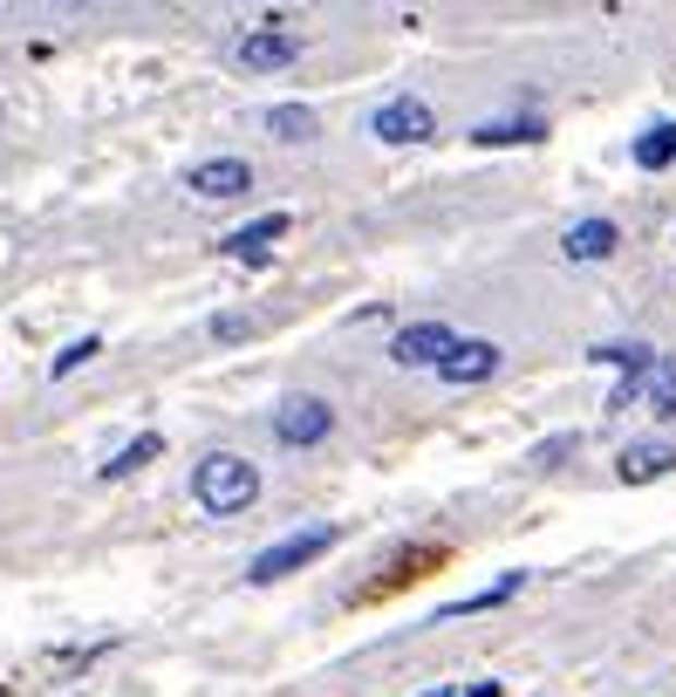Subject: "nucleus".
<instances>
[{
	"mask_svg": "<svg viewBox=\"0 0 676 697\" xmlns=\"http://www.w3.org/2000/svg\"><path fill=\"white\" fill-rule=\"evenodd\" d=\"M451 343H458L451 322H410V328H397V343H389V363L397 370H437L451 356Z\"/></svg>",
	"mask_w": 676,
	"mask_h": 697,
	"instance_id": "5",
	"label": "nucleus"
},
{
	"mask_svg": "<svg viewBox=\"0 0 676 697\" xmlns=\"http://www.w3.org/2000/svg\"><path fill=\"white\" fill-rule=\"evenodd\" d=\"M499 363H506V349H499V343H485V335H458L451 356L437 363V376L458 383V390H472V383H492V376H499Z\"/></svg>",
	"mask_w": 676,
	"mask_h": 697,
	"instance_id": "6",
	"label": "nucleus"
},
{
	"mask_svg": "<svg viewBox=\"0 0 676 697\" xmlns=\"http://www.w3.org/2000/svg\"><path fill=\"white\" fill-rule=\"evenodd\" d=\"M280 240H288V213H259V219H246L240 232H226L219 253H226V261H267Z\"/></svg>",
	"mask_w": 676,
	"mask_h": 697,
	"instance_id": "9",
	"label": "nucleus"
},
{
	"mask_svg": "<svg viewBox=\"0 0 676 697\" xmlns=\"http://www.w3.org/2000/svg\"><path fill=\"white\" fill-rule=\"evenodd\" d=\"M294 56H301V35H288V28H246L240 41H232V62H240V69H253V75L288 69Z\"/></svg>",
	"mask_w": 676,
	"mask_h": 697,
	"instance_id": "7",
	"label": "nucleus"
},
{
	"mask_svg": "<svg viewBox=\"0 0 676 697\" xmlns=\"http://www.w3.org/2000/svg\"><path fill=\"white\" fill-rule=\"evenodd\" d=\"M185 192L192 199H240V192H253V165L246 158H205V165L185 171Z\"/></svg>",
	"mask_w": 676,
	"mask_h": 697,
	"instance_id": "8",
	"label": "nucleus"
},
{
	"mask_svg": "<svg viewBox=\"0 0 676 697\" xmlns=\"http://www.w3.org/2000/svg\"><path fill=\"white\" fill-rule=\"evenodd\" d=\"M437 561H445V548H403V554L376 575V588H403V581H410V567H437ZM376 588H370V596H376Z\"/></svg>",
	"mask_w": 676,
	"mask_h": 697,
	"instance_id": "18",
	"label": "nucleus"
},
{
	"mask_svg": "<svg viewBox=\"0 0 676 697\" xmlns=\"http://www.w3.org/2000/svg\"><path fill=\"white\" fill-rule=\"evenodd\" d=\"M267 131H274L280 144H315V137H322V117L307 110V103H274V110H267Z\"/></svg>",
	"mask_w": 676,
	"mask_h": 697,
	"instance_id": "12",
	"label": "nucleus"
},
{
	"mask_svg": "<svg viewBox=\"0 0 676 697\" xmlns=\"http://www.w3.org/2000/svg\"><path fill=\"white\" fill-rule=\"evenodd\" d=\"M335 437V404L328 397H280L274 404V445H288V452H307V445H328Z\"/></svg>",
	"mask_w": 676,
	"mask_h": 697,
	"instance_id": "2",
	"label": "nucleus"
},
{
	"mask_svg": "<svg viewBox=\"0 0 676 697\" xmlns=\"http://www.w3.org/2000/svg\"><path fill=\"white\" fill-rule=\"evenodd\" d=\"M615 240H621L615 219H575V226H567V240H560V253H567L575 267H588V261H608Z\"/></svg>",
	"mask_w": 676,
	"mask_h": 697,
	"instance_id": "10",
	"label": "nucleus"
},
{
	"mask_svg": "<svg viewBox=\"0 0 676 697\" xmlns=\"http://www.w3.org/2000/svg\"><path fill=\"white\" fill-rule=\"evenodd\" d=\"M96 349H102V343H96V335H83V343H69V349L56 356V376H75V370H83V363H89V356H96Z\"/></svg>",
	"mask_w": 676,
	"mask_h": 697,
	"instance_id": "20",
	"label": "nucleus"
},
{
	"mask_svg": "<svg viewBox=\"0 0 676 697\" xmlns=\"http://www.w3.org/2000/svg\"><path fill=\"white\" fill-rule=\"evenodd\" d=\"M158 452H165V437H158V431H144V437H130V445H123V452H117L110 465H102V479H130V472H144V465H150V458H158Z\"/></svg>",
	"mask_w": 676,
	"mask_h": 697,
	"instance_id": "15",
	"label": "nucleus"
},
{
	"mask_svg": "<svg viewBox=\"0 0 676 697\" xmlns=\"http://www.w3.org/2000/svg\"><path fill=\"white\" fill-rule=\"evenodd\" d=\"M472 137L479 144H533V137H547V123L540 117H499V123H479Z\"/></svg>",
	"mask_w": 676,
	"mask_h": 697,
	"instance_id": "16",
	"label": "nucleus"
},
{
	"mask_svg": "<svg viewBox=\"0 0 676 697\" xmlns=\"http://www.w3.org/2000/svg\"><path fill=\"white\" fill-rule=\"evenodd\" d=\"M642 397H649V410H656L663 424H676V356H656V363H649Z\"/></svg>",
	"mask_w": 676,
	"mask_h": 697,
	"instance_id": "13",
	"label": "nucleus"
},
{
	"mask_svg": "<svg viewBox=\"0 0 676 697\" xmlns=\"http://www.w3.org/2000/svg\"><path fill=\"white\" fill-rule=\"evenodd\" d=\"M636 165H642V171L676 165V123H649V131L636 137Z\"/></svg>",
	"mask_w": 676,
	"mask_h": 697,
	"instance_id": "14",
	"label": "nucleus"
},
{
	"mask_svg": "<svg viewBox=\"0 0 676 697\" xmlns=\"http://www.w3.org/2000/svg\"><path fill=\"white\" fill-rule=\"evenodd\" d=\"M594 363H608L621 376H642L649 363H656V349H642V343H608V349H594Z\"/></svg>",
	"mask_w": 676,
	"mask_h": 697,
	"instance_id": "19",
	"label": "nucleus"
},
{
	"mask_svg": "<svg viewBox=\"0 0 676 697\" xmlns=\"http://www.w3.org/2000/svg\"><path fill=\"white\" fill-rule=\"evenodd\" d=\"M335 540H342V527H301V533H288V540H274V548L267 554H253V567H246V581H259V588H267V581H280V575H294V567H307V561H322L328 548H335Z\"/></svg>",
	"mask_w": 676,
	"mask_h": 697,
	"instance_id": "3",
	"label": "nucleus"
},
{
	"mask_svg": "<svg viewBox=\"0 0 676 697\" xmlns=\"http://www.w3.org/2000/svg\"><path fill=\"white\" fill-rule=\"evenodd\" d=\"M213 335H219V343H240V335H253V322H246V315H219Z\"/></svg>",
	"mask_w": 676,
	"mask_h": 697,
	"instance_id": "22",
	"label": "nucleus"
},
{
	"mask_svg": "<svg viewBox=\"0 0 676 697\" xmlns=\"http://www.w3.org/2000/svg\"><path fill=\"white\" fill-rule=\"evenodd\" d=\"M458 697H506V684H472V690H458Z\"/></svg>",
	"mask_w": 676,
	"mask_h": 697,
	"instance_id": "23",
	"label": "nucleus"
},
{
	"mask_svg": "<svg viewBox=\"0 0 676 697\" xmlns=\"http://www.w3.org/2000/svg\"><path fill=\"white\" fill-rule=\"evenodd\" d=\"M519 588H527V575H506V581H492V588H479V596H464V602H451L445 615H485V609H499V602H512Z\"/></svg>",
	"mask_w": 676,
	"mask_h": 697,
	"instance_id": "17",
	"label": "nucleus"
},
{
	"mask_svg": "<svg viewBox=\"0 0 676 697\" xmlns=\"http://www.w3.org/2000/svg\"><path fill=\"white\" fill-rule=\"evenodd\" d=\"M370 131L383 137V144H431L437 137V110L424 96H389L383 110L370 117Z\"/></svg>",
	"mask_w": 676,
	"mask_h": 697,
	"instance_id": "4",
	"label": "nucleus"
},
{
	"mask_svg": "<svg viewBox=\"0 0 676 697\" xmlns=\"http://www.w3.org/2000/svg\"><path fill=\"white\" fill-rule=\"evenodd\" d=\"M575 445H581V437H575V431H560V437H547V445L533 452V465H554V458H567V452H575Z\"/></svg>",
	"mask_w": 676,
	"mask_h": 697,
	"instance_id": "21",
	"label": "nucleus"
},
{
	"mask_svg": "<svg viewBox=\"0 0 676 697\" xmlns=\"http://www.w3.org/2000/svg\"><path fill=\"white\" fill-rule=\"evenodd\" d=\"M676 465V445H663V437H642V445H629L615 458V472H621V485H649V479H663Z\"/></svg>",
	"mask_w": 676,
	"mask_h": 697,
	"instance_id": "11",
	"label": "nucleus"
},
{
	"mask_svg": "<svg viewBox=\"0 0 676 697\" xmlns=\"http://www.w3.org/2000/svg\"><path fill=\"white\" fill-rule=\"evenodd\" d=\"M192 500L205 513H246L259 500V465H246L240 452H205L192 465Z\"/></svg>",
	"mask_w": 676,
	"mask_h": 697,
	"instance_id": "1",
	"label": "nucleus"
}]
</instances>
